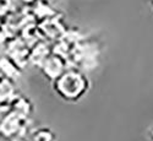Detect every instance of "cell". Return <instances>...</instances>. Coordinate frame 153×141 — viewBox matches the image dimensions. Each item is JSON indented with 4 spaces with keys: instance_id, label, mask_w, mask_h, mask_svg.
Returning a JSON list of instances; mask_svg holds the SVG:
<instances>
[{
    "instance_id": "cell-1",
    "label": "cell",
    "mask_w": 153,
    "mask_h": 141,
    "mask_svg": "<svg viewBox=\"0 0 153 141\" xmlns=\"http://www.w3.org/2000/svg\"><path fill=\"white\" fill-rule=\"evenodd\" d=\"M55 90L65 99H77L86 91V81L82 75L68 72L55 81Z\"/></svg>"
}]
</instances>
